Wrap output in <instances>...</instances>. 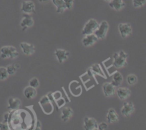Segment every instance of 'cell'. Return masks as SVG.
<instances>
[{"label": "cell", "mask_w": 146, "mask_h": 130, "mask_svg": "<svg viewBox=\"0 0 146 130\" xmlns=\"http://www.w3.org/2000/svg\"><path fill=\"white\" fill-rule=\"evenodd\" d=\"M9 113H6L5 114V120H4V122H7V119L9 118Z\"/></svg>", "instance_id": "obj_30"}, {"label": "cell", "mask_w": 146, "mask_h": 130, "mask_svg": "<svg viewBox=\"0 0 146 130\" xmlns=\"http://www.w3.org/2000/svg\"><path fill=\"white\" fill-rule=\"evenodd\" d=\"M119 32L122 38H125L132 33V27L129 24L121 23L118 26Z\"/></svg>", "instance_id": "obj_9"}, {"label": "cell", "mask_w": 146, "mask_h": 130, "mask_svg": "<svg viewBox=\"0 0 146 130\" xmlns=\"http://www.w3.org/2000/svg\"><path fill=\"white\" fill-rule=\"evenodd\" d=\"M21 10L24 14L35 13V5L32 1H24L22 3Z\"/></svg>", "instance_id": "obj_5"}, {"label": "cell", "mask_w": 146, "mask_h": 130, "mask_svg": "<svg viewBox=\"0 0 146 130\" xmlns=\"http://www.w3.org/2000/svg\"><path fill=\"white\" fill-rule=\"evenodd\" d=\"M34 25V20L32 16L29 15V14H24L23 18L21 21L20 26L22 28L23 31L26 30L27 28L31 27Z\"/></svg>", "instance_id": "obj_8"}, {"label": "cell", "mask_w": 146, "mask_h": 130, "mask_svg": "<svg viewBox=\"0 0 146 130\" xmlns=\"http://www.w3.org/2000/svg\"><path fill=\"white\" fill-rule=\"evenodd\" d=\"M135 110V107L132 102H126L123 103V106L122 107L121 113L125 117H129L133 113Z\"/></svg>", "instance_id": "obj_12"}, {"label": "cell", "mask_w": 146, "mask_h": 130, "mask_svg": "<svg viewBox=\"0 0 146 130\" xmlns=\"http://www.w3.org/2000/svg\"><path fill=\"white\" fill-rule=\"evenodd\" d=\"M54 55L57 57V61H59V63L62 64V63H63L65 60L68 59L69 56H70V52L64 49H57L54 51Z\"/></svg>", "instance_id": "obj_11"}, {"label": "cell", "mask_w": 146, "mask_h": 130, "mask_svg": "<svg viewBox=\"0 0 146 130\" xmlns=\"http://www.w3.org/2000/svg\"><path fill=\"white\" fill-rule=\"evenodd\" d=\"M105 1H106V2H110V0H105Z\"/></svg>", "instance_id": "obj_32"}, {"label": "cell", "mask_w": 146, "mask_h": 130, "mask_svg": "<svg viewBox=\"0 0 146 130\" xmlns=\"http://www.w3.org/2000/svg\"><path fill=\"white\" fill-rule=\"evenodd\" d=\"M107 120H108V122L110 123V124L115 123L119 120L118 115H117V112H116L114 109H110L108 110V114H107Z\"/></svg>", "instance_id": "obj_15"}, {"label": "cell", "mask_w": 146, "mask_h": 130, "mask_svg": "<svg viewBox=\"0 0 146 130\" xmlns=\"http://www.w3.org/2000/svg\"><path fill=\"white\" fill-rule=\"evenodd\" d=\"M98 38L95 36V34H90L85 35V37L82 39V44L85 47H90L94 45L98 42Z\"/></svg>", "instance_id": "obj_10"}, {"label": "cell", "mask_w": 146, "mask_h": 130, "mask_svg": "<svg viewBox=\"0 0 146 130\" xmlns=\"http://www.w3.org/2000/svg\"><path fill=\"white\" fill-rule=\"evenodd\" d=\"M98 26H99L98 22L95 19H90L86 22V24L84 26L82 34L83 35L94 34V32L97 30Z\"/></svg>", "instance_id": "obj_3"}, {"label": "cell", "mask_w": 146, "mask_h": 130, "mask_svg": "<svg viewBox=\"0 0 146 130\" xmlns=\"http://www.w3.org/2000/svg\"><path fill=\"white\" fill-rule=\"evenodd\" d=\"M0 57L2 59H15L19 56V52L15 47L5 46L2 47Z\"/></svg>", "instance_id": "obj_2"}, {"label": "cell", "mask_w": 146, "mask_h": 130, "mask_svg": "<svg viewBox=\"0 0 146 130\" xmlns=\"http://www.w3.org/2000/svg\"><path fill=\"white\" fill-rule=\"evenodd\" d=\"M128 57L127 53L125 52L124 51L121 50L118 53H115L113 55V66L115 67L120 69V68L126 66L127 64V58Z\"/></svg>", "instance_id": "obj_1"}, {"label": "cell", "mask_w": 146, "mask_h": 130, "mask_svg": "<svg viewBox=\"0 0 146 130\" xmlns=\"http://www.w3.org/2000/svg\"><path fill=\"white\" fill-rule=\"evenodd\" d=\"M108 127V125L107 123L105 122H102L100 123V124H98V129L99 130H105L107 129Z\"/></svg>", "instance_id": "obj_28"}, {"label": "cell", "mask_w": 146, "mask_h": 130, "mask_svg": "<svg viewBox=\"0 0 146 130\" xmlns=\"http://www.w3.org/2000/svg\"><path fill=\"white\" fill-rule=\"evenodd\" d=\"M8 77H9V74H8L7 68L0 67V80H5L7 79Z\"/></svg>", "instance_id": "obj_22"}, {"label": "cell", "mask_w": 146, "mask_h": 130, "mask_svg": "<svg viewBox=\"0 0 146 130\" xmlns=\"http://www.w3.org/2000/svg\"><path fill=\"white\" fill-rule=\"evenodd\" d=\"M127 82L129 85H134L137 83V78L135 75H129L127 77Z\"/></svg>", "instance_id": "obj_23"}, {"label": "cell", "mask_w": 146, "mask_h": 130, "mask_svg": "<svg viewBox=\"0 0 146 130\" xmlns=\"http://www.w3.org/2000/svg\"><path fill=\"white\" fill-rule=\"evenodd\" d=\"M38 1L40 3H47V2H48L50 0H38Z\"/></svg>", "instance_id": "obj_31"}, {"label": "cell", "mask_w": 146, "mask_h": 130, "mask_svg": "<svg viewBox=\"0 0 146 130\" xmlns=\"http://www.w3.org/2000/svg\"><path fill=\"white\" fill-rule=\"evenodd\" d=\"M116 93H117V95L119 97V99H120L121 100H126L131 94V92H130V89L125 87H119L116 90Z\"/></svg>", "instance_id": "obj_14"}, {"label": "cell", "mask_w": 146, "mask_h": 130, "mask_svg": "<svg viewBox=\"0 0 146 130\" xmlns=\"http://www.w3.org/2000/svg\"><path fill=\"white\" fill-rule=\"evenodd\" d=\"M0 129L1 130H9V127L7 122H1L0 123Z\"/></svg>", "instance_id": "obj_29"}, {"label": "cell", "mask_w": 146, "mask_h": 130, "mask_svg": "<svg viewBox=\"0 0 146 130\" xmlns=\"http://www.w3.org/2000/svg\"><path fill=\"white\" fill-rule=\"evenodd\" d=\"M7 72L9 74V75H13L16 73L17 70V68L16 65L15 64H10L7 67Z\"/></svg>", "instance_id": "obj_25"}, {"label": "cell", "mask_w": 146, "mask_h": 130, "mask_svg": "<svg viewBox=\"0 0 146 130\" xmlns=\"http://www.w3.org/2000/svg\"><path fill=\"white\" fill-rule=\"evenodd\" d=\"M110 7L116 11H120L125 6L123 0H110L109 2Z\"/></svg>", "instance_id": "obj_17"}, {"label": "cell", "mask_w": 146, "mask_h": 130, "mask_svg": "<svg viewBox=\"0 0 146 130\" xmlns=\"http://www.w3.org/2000/svg\"><path fill=\"white\" fill-rule=\"evenodd\" d=\"M73 115V111L70 107H64L62 110L61 119L63 121H67Z\"/></svg>", "instance_id": "obj_20"}, {"label": "cell", "mask_w": 146, "mask_h": 130, "mask_svg": "<svg viewBox=\"0 0 146 130\" xmlns=\"http://www.w3.org/2000/svg\"><path fill=\"white\" fill-rule=\"evenodd\" d=\"M109 29V24L106 21H102L100 24H99V26L97 29V30L94 32L98 40H103L105 38L108 33V31Z\"/></svg>", "instance_id": "obj_4"}, {"label": "cell", "mask_w": 146, "mask_h": 130, "mask_svg": "<svg viewBox=\"0 0 146 130\" xmlns=\"http://www.w3.org/2000/svg\"><path fill=\"white\" fill-rule=\"evenodd\" d=\"M29 86H32L34 88H37L40 86V82H39V79L37 78H32L30 79L29 83Z\"/></svg>", "instance_id": "obj_26"}, {"label": "cell", "mask_w": 146, "mask_h": 130, "mask_svg": "<svg viewBox=\"0 0 146 130\" xmlns=\"http://www.w3.org/2000/svg\"><path fill=\"white\" fill-rule=\"evenodd\" d=\"M146 4V0H133V5L135 8H140Z\"/></svg>", "instance_id": "obj_24"}, {"label": "cell", "mask_w": 146, "mask_h": 130, "mask_svg": "<svg viewBox=\"0 0 146 130\" xmlns=\"http://www.w3.org/2000/svg\"><path fill=\"white\" fill-rule=\"evenodd\" d=\"M24 94L27 99H29V100L34 99L36 96V88H34L30 86H27L24 90Z\"/></svg>", "instance_id": "obj_19"}, {"label": "cell", "mask_w": 146, "mask_h": 130, "mask_svg": "<svg viewBox=\"0 0 146 130\" xmlns=\"http://www.w3.org/2000/svg\"><path fill=\"white\" fill-rule=\"evenodd\" d=\"M8 107L9 110H17L21 106V101L17 98H10L8 100Z\"/></svg>", "instance_id": "obj_16"}, {"label": "cell", "mask_w": 146, "mask_h": 130, "mask_svg": "<svg viewBox=\"0 0 146 130\" xmlns=\"http://www.w3.org/2000/svg\"><path fill=\"white\" fill-rule=\"evenodd\" d=\"M64 4H65L66 8L67 9H71L73 6V3H74V0H64Z\"/></svg>", "instance_id": "obj_27"}, {"label": "cell", "mask_w": 146, "mask_h": 130, "mask_svg": "<svg viewBox=\"0 0 146 130\" xmlns=\"http://www.w3.org/2000/svg\"><path fill=\"white\" fill-rule=\"evenodd\" d=\"M20 47L22 51L26 55H31L35 51V47L33 44H29L27 42H22L20 44Z\"/></svg>", "instance_id": "obj_13"}, {"label": "cell", "mask_w": 146, "mask_h": 130, "mask_svg": "<svg viewBox=\"0 0 146 130\" xmlns=\"http://www.w3.org/2000/svg\"><path fill=\"white\" fill-rule=\"evenodd\" d=\"M52 2L53 5L57 7V9H56L57 13H63L64 10L67 9L64 0H52Z\"/></svg>", "instance_id": "obj_18"}, {"label": "cell", "mask_w": 146, "mask_h": 130, "mask_svg": "<svg viewBox=\"0 0 146 130\" xmlns=\"http://www.w3.org/2000/svg\"><path fill=\"white\" fill-rule=\"evenodd\" d=\"M98 124L96 119L92 117H86L84 119V128L85 130L98 129Z\"/></svg>", "instance_id": "obj_6"}, {"label": "cell", "mask_w": 146, "mask_h": 130, "mask_svg": "<svg viewBox=\"0 0 146 130\" xmlns=\"http://www.w3.org/2000/svg\"><path fill=\"white\" fill-rule=\"evenodd\" d=\"M115 88V86L112 83L105 82V83L102 85V90H103V93L104 94H105V96H107V97L113 96L116 92Z\"/></svg>", "instance_id": "obj_7"}, {"label": "cell", "mask_w": 146, "mask_h": 130, "mask_svg": "<svg viewBox=\"0 0 146 130\" xmlns=\"http://www.w3.org/2000/svg\"><path fill=\"white\" fill-rule=\"evenodd\" d=\"M123 77L122 76L121 74L119 72H115V74L113 75V79L111 83L114 85L115 87H118L121 85L122 82H123Z\"/></svg>", "instance_id": "obj_21"}]
</instances>
